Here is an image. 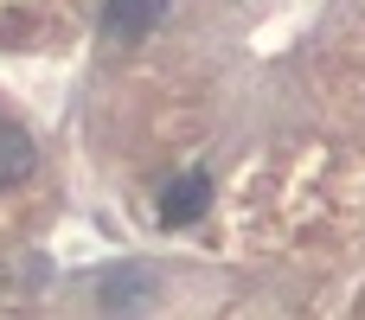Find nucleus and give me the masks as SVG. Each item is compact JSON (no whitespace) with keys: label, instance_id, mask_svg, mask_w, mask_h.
Returning <instances> with one entry per match:
<instances>
[{"label":"nucleus","instance_id":"obj_3","mask_svg":"<svg viewBox=\"0 0 365 320\" xmlns=\"http://www.w3.org/2000/svg\"><path fill=\"white\" fill-rule=\"evenodd\" d=\"M32 167H38L32 135H26V128H13V122H0V186H19Z\"/></svg>","mask_w":365,"mask_h":320},{"label":"nucleus","instance_id":"obj_2","mask_svg":"<svg viewBox=\"0 0 365 320\" xmlns=\"http://www.w3.org/2000/svg\"><path fill=\"white\" fill-rule=\"evenodd\" d=\"M205 205H212V180H205V173H186V180L167 186L160 224H167V231H173V224H192V218H205Z\"/></svg>","mask_w":365,"mask_h":320},{"label":"nucleus","instance_id":"obj_1","mask_svg":"<svg viewBox=\"0 0 365 320\" xmlns=\"http://www.w3.org/2000/svg\"><path fill=\"white\" fill-rule=\"evenodd\" d=\"M160 19H167V0H109V6H103V32L122 38V45L148 38Z\"/></svg>","mask_w":365,"mask_h":320}]
</instances>
